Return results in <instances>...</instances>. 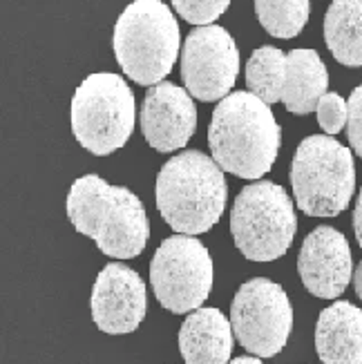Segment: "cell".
<instances>
[{
	"mask_svg": "<svg viewBox=\"0 0 362 364\" xmlns=\"http://www.w3.org/2000/svg\"><path fill=\"white\" fill-rule=\"evenodd\" d=\"M233 324L219 309H197L179 328L186 364H226L233 353Z\"/></svg>",
	"mask_w": 362,
	"mask_h": 364,
	"instance_id": "14",
	"label": "cell"
},
{
	"mask_svg": "<svg viewBox=\"0 0 362 364\" xmlns=\"http://www.w3.org/2000/svg\"><path fill=\"white\" fill-rule=\"evenodd\" d=\"M297 271L304 289L320 299H336L353 279V259L347 237L331 226H318L302 242Z\"/></svg>",
	"mask_w": 362,
	"mask_h": 364,
	"instance_id": "12",
	"label": "cell"
},
{
	"mask_svg": "<svg viewBox=\"0 0 362 364\" xmlns=\"http://www.w3.org/2000/svg\"><path fill=\"white\" fill-rule=\"evenodd\" d=\"M287 78V54L273 45H264L250 54L246 63V85L264 103H277L282 99Z\"/></svg>",
	"mask_w": 362,
	"mask_h": 364,
	"instance_id": "18",
	"label": "cell"
},
{
	"mask_svg": "<svg viewBox=\"0 0 362 364\" xmlns=\"http://www.w3.org/2000/svg\"><path fill=\"white\" fill-rule=\"evenodd\" d=\"M65 208L76 232L90 237L107 257L132 259L148 244L146 208L128 188L85 175L72 183Z\"/></svg>",
	"mask_w": 362,
	"mask_h": 364,
	"instance_id": "1",
	"label": "cell"
},
{
	"mask_svg": "<svg viewBox=\"0 0 362 364\" xmlns=\"http://www.w3.org/2000/svg\"><path fill=\"white\" fill-rule=\"evenodd\" d=\"M316 114L320 128L329 136H336L349 121V103L338 92H326L316 107Z\"/></svg>",
	"mask_w": 362,
	"mask_h": 364,
	"instance_id": "21",
	"label": "cell"
},
{
	"mask_svg": "<svg viewBox=\"0 0 362 364\" xmlns=\"http://www.w3.org/2000/svg\"><path fill=\"white\" fill-rule=\"evenodd\" d=\"M353 289H356V295L362 299V262L356 266V271H353Z\"/></svg>",
	"mask_w": 362,
	"mask_h": 364,
	"instance_id": "24",
	"label": "cell"
},
{
	"mask_svg": "<svg viewBox=\"0 0 362 364\" xmlns=\"http://www.w3.org/2000/svg\"><path fill=\"white\" fill-rule=\"evenodd\" d=\"M353 230H356V240L362 248V190H360L356 208H353Z\"/></svg>",
	"mask_w": 362,
	"mask_h": 364,
	"instance_id": "23",
	"label": "cell"
},
{
	"mask_svg": "<svg viewBox=\"0 0 362 364\" xmlns=\"http://www.w3.org/2000/svg\"><path fill=\"white\" fill-rule=\"evenodd\" d=\"M324 43L340 65L362 68V0H334L324 16Z\"/></svg>",
	"mask_w": 362,
	"mask_h": 364,
	"instance_id": "17",
	"label": "cell"
},
{
	"mask_svg": "<svg viewBox=\"0 0 362 364\" xmlns=\"http://www.w3.org/2000/svg\"><path fill=\"white\" fill-rule=\"evenodd\" d=\"M240 74V52L219 25H203L188 34L181 50V78L193 99L224 101Z\"/></svg>",
	"mask_w": 362,
	"mask_h": 364,
	"instance_id": "10",
	"label": "cell"
},
{
	"mask_svg": "<svg viewBox=\"0 0 362 364\" xmlns=\"http://www.w3.org/2000/svg\"><path fill=\"white\" fill-rule=\"evenodd\" d=\"M297 208L309 217H336L349 208L356 193L353 154L329 134L307 136L291 161Z\"/></svg>",
	"mask_w": 362,
	"mask_h": 364,
	"instance_id": "5",
	"label": "cell"
},
{
	"mask_svg": "<svg viewBox=\"0 0 362 364\" xmlns=\"http://www.w3.org/2000/svg\"><path fill=\"white\" fill-rule=\"evenodd\" d=\"M208 144L224 172L262 179L277 159L282 130L269 103L250 92H233L215 107Z\"/></svg>",
	"mask_w": 362,
	"mask_h": 364,
	"instance_id": "2",
	"label": "cell"
},
{
	"mask_svg": "<svg viewBox=\"0 0 362 364\" xmlns=\"http://www.w3.org/2000/svg\"><path fill=\"white\" fill-rule=\"evenodd\" d=\"M197 130V107L188 90L175 83L152 85L141 107V132L159 152L181 150Z\"/></svg>",
	"mask_w": 362,
	"mask_h": 364,
	"instance_id": "13",
	"label": "cell"
},
{
	"mask_svg": "<svg viewBox=\"0 0 362 364\" xmlns=\"http://www.w3.org/2000/svg\"><path fill=\"white\" fill-rule=\"evenodd\" d=\"M316 351L322 364H362V311L351 302L326 306L316 324Z\"/></svg>",
	"mask_w": 362,
	"mask_h": 364,
	"instance_id": "15",
	"label": "cell"
},
{
	"mask_svg": "<svg viewBox=\"0 0 362 364\" xmlns=\"http://www.w3.org/2000/svg\"><path fill=\"white\" fill-rule=\"evenodd\" d=\"M154 197L159 215L172 230L195 237L222 219L228 186L215 159L201 150H186L164 164Z\"/></svg>",
	"mask_w": 362,
	"mask_h": 364,
	"instance_id": "3",
	"label": "cell"
},
{
	"mask_svg": "<svg viewBox=\"0 0 362 364\" xmlns=\"http://www.w3.org/2000/svg\"><path fill=\"white\" fill-rule=\"evenodd\" d=\"M154 297L166 311L193 313L213 291V257L208 248L191 235L168 237L150 262Z\"/></svg>",
	"mask_w": 362,
	"mask_h": 364,
	"instance_id": "8",
	"label": "cell"
},
{
	"mask_svg": "<svg viewBox=\"0 0 362 364\" xmlns=\"http://www.w3.org/2000/svg\"><path fill=\"white\" fill-rule=\"evenodd\" d=\"M260 25L275 38H293L309 21V0H255Z\"/></svg>",
	"mask_w": 362,
	"mask_h": 364,
	"instance_id": "19",
	"label": "cell"
},
{
	"mask_svg": "<svg viewBox=\"0 0 362 364\" xmlns=\"http://www.w3.org/2000/svg\"><path fill=\"white\" fill-rule=\"evenodd\" d=\"M326 87L329 72L316 50H293L287 54V78L280 101L291 114H311L326 94Z\"/></svg>",
	"mask_w": 362,
	"mask_h": 364,
	"instance_id": "16",
	"label": "cell"
},
{
	"mask_svg": "<svg viewBox=\"0 0 362 364\" xmlns=\"http://www.w3.org/2000/svg\"><path fill=\"white\" fill-rule=\"evenodd\" d=\"M349 121H347V136L353 152L362 156V85H358L349 97Z\"/></svg>",
	"mask_w": 362,
	"mask_h": 364,
	"instance_id": "22",
	"label": "cell"
},
{
	"mask_svg": "<svg viewBox=\"0 0 362 364\" xmlns=\"http://www.w3.org/2000/svg\"><path fill=\"white\" fill-rule=\"evenodd\" d=\"M146 284L125 264H107L92 289V320L103 333L125 336L146 318Z\"/></svg>",
	"mask_w": 362,
	"mask_h": 364,
	"instance_id": "11",
	"label": "cell"
},
{
	"mask_svg": "<svg viewBox=\"0 0 362 364\" xmlns=\"http://www.w3.org/2000/svg\"><path fill=\"white\" fill-rule=\"evenodd\" d=\"M134 94L119 74H90L72 99V132L87 152L107 156L123 148L134 130Z\"/></svg>",
	"mask_w": 362,
	"mask_h": 364,
	"instance_id": "6",
	"label": "cell"
},
{
	"mask_svg": "<svg viewBox=\"0 0 362 364\" xmlns=\"http://www.w3.org/2000/svg\"><path fill=\"white\" fill-rule=\"evenodd\" d=\"M230 364H262V360L260 358H246V355H242V358H235Z\"/></svg>",
	"mask_w": 362,
	"mask_h": 364,
	"instance_id": "25",
	"label": "cell"
},
{
	"mask_svg": "<svg viewBox=\"0 0 362 364\" xmlns=\"http://www.w3.org/2000/svg\"><path fill=\"white\" fill-rule=\"evenodd\" d=\"M179 23L161 0H134L115 25V56L137 85H159L179 56Z\"/></svg>",
	"mask_w": 362,
	"mask_h": 364,
	"instance_id": "4",
	"label": "cell"
},
{
	"mask_svg": "<svg viewBox=\"0 0 362 364\" xmlns=\"http://www.w3.org/2000/svg\"><path fill=\"white\" fill-rule=\"evenodd\" d=\"M233 333L255 358H273L287 346L293 328V309L280 284L253 277L244 282L230 306Z\"/></svg>",
	"mask_w": 362,
	"mask_h": 364,
	"instance_id": "9",
	"label": "cell"
},
{
	"mask_svg": "<svg viewBox=\"0 0 362 364\" xmlns=\"http://www.w3.org/2000/svg\"><path fill=\"white\" fill-rule=\"evenodd\" d=\"M230 5V0H172V7L186 23L213 25Z\"/></svg>",
	"mask_w": 362,
	"mask_h": 364,
	"instance_id": "20",
	"label": "cell"
},
{
	"mask_svg": "<svg viewBox=\"0 0 362 364\" xmlns=\"http://www.w3.org/2000/svg\"><path fill=\"white\" fill-rule=\"evenodd\" d=\"M295 205L287 190L273 181L246 186L230 210V235L250 262H275L293 244Z\"/></svg>",
	"mask_w": 362,
	"mask_h": 364,
	"instance_id": "7",
	"label": "cell"
}]
</instances>
